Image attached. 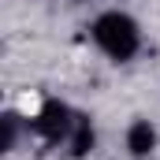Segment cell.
I'll list each match as a JSON object with an SVG mask.
<instances>
[{
    "mask_svg": "<svg viewBox=\"0 0 160 160\" xmlns=\"http://www.w3.org/2000/svg\"><path fill=\"white\" fill-rule=\"evenodd\" d=\"M38 134L45 138V142H52V145H71V153L75 157H82L89 145H93V127H89V119L86 116H78V112H71L67 104H60V101H48L45 108H41L38 116Z\"/></svg>",
    "mask_w": 160,
    "mask_h": 160,
    "instance_id": "obj_1",
    "label": "cell"
},
{
    "mask_svg": "<svg viewBox=\"0 0 160 160\" xmlns=\"http://www.w3.org/2000/svg\"><path fill=\"white\" fill-rule=\"evenodd\" d=\"M93 38L97 45L112 56V60H130L134 52H138V26L119 15V11H108V15H101L97 22H93Z\"/></svg>",
    "mask_w": 160,
    "mask_h": 160,
    "instance_id": "obj_2",
    "label": "cell"
},
{
    "mask_svg": "<svg viewBox=\"0 0 160 160\" xmlns=\"http://www.w3.org/2000/svg\"><path fill=\"white\" fill-rule=\"evenodd\" d=\"M153 142H157V134H153V127L145 119H138L130 130H127V149L134 153V157H145V153H153Z\"/></svg>",
    "mask_w": 160,
    "mask_h": 160,
    "instance_id": "obj_3",
    "label": "cell"
},
{
    "mask_svg": "<svg viewBox=\"0 0 160 160\" xmlns=\"http://www.w3.org/2000/svg\"><path fill=\"white\" fill-rule=\"evenodd\" d=\"M15 130H19V127H15L11 116H0V153H8V149L15 145Z\"/></svg>",
    "mask_w": 160,
    "mask_h": 160,
    "instance_id": "obj_4",
    "label": "cell"
}]
</instances>
